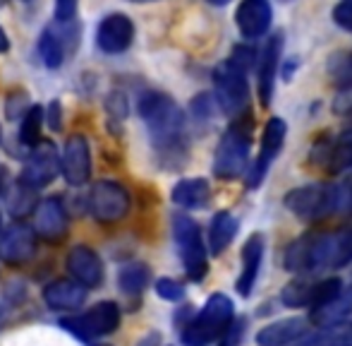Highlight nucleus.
<instances>
[{"label":"nucleus","mask_w":352,"mask_h":346,"mask_svg":"<svg viewBox=\"0 0 352 346\" xmlns=\"http://www.w3.org/2000/svg\"><path fill=\"white\" fill-rule=\"evenodd\" d=\"M144 125L148 130L153 152L163 166L177 169L187 159V118L182 108L163 92H144L137 103Z\"/></svg>","instance_id":"f257e3e1"},{"label":"nucleus","mask_w":352,"mask_h":346,"mask_svg":"<svg viewBox=\"0 0 352 346\" xmlns=\"http://www.w3.org/2000/svg\"><path fill=\"white\" fill-rule=\"evenodd\" d=\"M352 262V226L336 234H305L285 248L283 267L307 276L319 269H343Z\"/></svg>","instance_id":"f03ea898"},{"label":"nucleus","mask_w":352,"mask_h":346,"mask_svg":"<svg viewBox=\"0 0 352 346\" xmlns=\"http://www.w3.org/2000/svg\"><path fill=\"white\" fill-rule=\"evenodd\" d=\"M285 207L302 221H321L336 214H352L350 183H309L292 187L285 195Z\"/></svg>","instance_id":"7ed1b4c3"},{"label":"nucleus","mask_w":352,"mask_h":346,"mask_svg":"<svg viewBox=\"0 0 352 346\" xmlns=\"http://www.w3.org/2000/svg\"><path fill=\"white\" fill-rule=\"evenodd\" d=\"M254 53L247 46H237L226 63L216 65L213 70V89H216V103L226 116H237L247 106L250 99V85L247 72L252 65Z\"/></svg>","instance_id":"20e7f679"},{"label":"nucleus","mask_w":352,"mask_h":346,"mask_svg":"<svg viewBox=\"0 0 352 346\" xmlns=\"http://www.w3.org/2000/svg\"><path fill=\"white\" fill-rule=\"evenodd\" d=\"M252 123L250 113H237V118L230 123V128L226 130V135L218 140L216 154H213V173L216 178H240L247 169L250 161V147H252Z\"/></svg>","instance_id":"39448f33"},{"label":"nucleus","mask_w":352,"mask_h":346,"mask_svg":"<svg viewBox=\"0 0 352 346\" xmlns=\"http://www.w3.org/2000/svg\"><path fill=\"white\" fill-rule=\"evenodd\" d=\"M235 318V305L226 294H213L204 303V308L182 325V344L185 346H209L223 334V329Z\"/></svg>","instance_id":"423d86ee"},{"label":"nucleus","mask_w":352,"mask_h":346,"mask_svg":"<svg viewBox=\"0 0 352 346\" xmlns=\"http://www.w3.org/2000/svg\"><path fill=\"white\" fill-rule=\"evenodd\" d=\"M173 241L177 245V255L185 265L187 276L192 281H204V276L209 274V258H206L199 224L182 212L173 214Z\"/></svg>","instance_id":"0eeeda50"},{"label":"nucleus","mask_w":352,"mask_h":346,"mask_svg":"<svg viewBox=\"0 0 352 346\" xmlns=\"http://www.w3.org/2000/svg\"><path fill=\"white\" fill-rule=\"evenodd\" d=\"M343 289V281L338 276H329V279L311 281L307 276L290 281V284L283 286L280 291V303L285 308H321L329 301H333L336 296Z\"/></svg>","instance_id":"6e6552de"},{"label":"nucleus","mask_w":352,"mask_h":346,"mask_svg":"<svg viewBox=\"0 0 352 346\" xmlns=\"http://www.w3.org/2000/svg\"><path fill=\"white\" fill-rule=\"evenodd\" d=\"M130 192L118 181H98L89 192V212L101 224H116L130 214Z\"/></svg>","instance_id":"1a4fd4ad"},{"label":"nucleus","mask_w":352,"mask_h":346,"mask_svg":"<svg viewBox=\"0 0 352 346\" xmlns=\"http://www.w3.org/2000/svg\"><path fill=\"white\" fill-rule=\"evenodd\" d=\"M63 327L70 329L72 334H77L79 339H96L113 334L120 327V308L113 301H103V303L94 305L91 310H87L84 315L77 318H65Z\"/></svg>","instance_id":"9d476101"},{"label":"nucleus","mask_w":352,"mask_h":346,"mask_svg":"<svg viewBox=\"0 0 352 346\" xmlns=\"http://www.w3.org/2000/svg\"><path fill=\"white\" fill-rule=\"evenodd\" d=\"M60 173V154H58L53 142H38L36 147H32L27 156V164L19 176V183L32 190H41L46 187L53 178Z\"/></svg>","instance_id":"9b49d317"},{"label":"nucleus","mask_w":352,"mask_h":346,"mask_svg":"<svg viewBox=\"0 0 352 346\" xmlns=\"http://www.w3.org/2000/svg\"><path fill=\"white\" fill-rule=\"evenodd\" d=\"M285 135H287V125L283 118H271V121L264 125L259 156H256L254 166H252L250 173H247V185L250 187H259L261 183H264L271 164L280 156L283 145H285Z\"/></svg>","instance_id":"f8f14e48"},{"label":"nucleus","mask_w":352,"mask_h":346,"mask_svg":"<svg viewBox=\"0 0 352 346\" xmlns=\"http://www.w3.org/2000/svg\"><path fill=\"white\" fill-rule=\"evenodd\" d=\"M60 173L67 185H84L91 178V150L82 132H74L65 140L60 154Z\"/></svg>","instance_id":"ddd939ff"},{"label":"nucleus","mask_w":352,"mask_h":346,"mask_svg":"<svg viewBox=\"0 0 352 346\" xmlns=\"http://www.w3.org/2000/svg\"><path fill=\"white\" fill-rule=\"evenodd\" d=\"M135 41V22L125 12H111L101 19L96 29V46L106 56L125 53Z\"/></svg>","instance_id":"4468645a"},{"label":"nucleus","mask_w":352,"mask_h":346,"mask_svg":"<svg viewBox=\"0 0 352 346\" xmlns=\"http://www.w3.org/2000/svg\"><path fill=\"white\" fill-rule=\"evenodd\" d=\"M309 161L316 169H324L326 173H343L352 169V132L345 137H324L314 145Z\"/></svg>","instance_id":"2eb2a0df"},{"label":"nucleus","mask_w":352,"mask_h":346,"mask_svg":"<svg viewBox=\"0 0 352 346\" xmlns=\"http://www.w3.org/2000/svg\"><path fill=\"white\" fill-rule=\"evenodd\" d=\"M74 22V19H72ZM72 22H58L60 24V32L53 27L43 29V34L38 37V56H41L43 65L51 68V70H58V68L65 63V56L67 51H72L74 48V41H77V29H72L70 24Z\"/></svg>","instance_id":"dca6fc26"},{"label":"nucleus","mask_w":352,"mask_h":346,"mask_svg":"<svg viewBox=\"0 0 352 346\" xmlns=\"http://www.w3.org/2000/svg\"><path fill=\"white\" fill-rule=\"evenodd\" d=\"M36 253V231L27 224H14L0 236V260L5 265L19 267Z\"/></svg>","instance_id":"f3484780"},{"label":"nucleus","mask_w":352,"mask_h":346,"mask_svg":"<svg viewBox=\"0 0 352 346\" xmlns=\"http://www.w3.org/2000/svg\"><path fill=\"white\" fill-rule=\"evenodd\" d=\"M34 221H36V236L58 243L67 236V210L63 200L58 197H46V200L36 202L34 207Z\"/></svg>","instance_id":"a211bd4d"},{"label":"nucleus","mask_w":352,"mask_h":346,"mask_svg":"<svg viewBox=\"0 0 352 346\" xmlns=\"http://www.w3.org/2000/svg\"><path fill=\"white\" fill-rule=\"evenodd\" d=\"M274 8L269 0H242L235 10L237 32L245 39H261L271 29Z\"/></svg>","instance_id":"6ab92c4d"},{"label":"nucleus","mask_w":352,"mask_h":346,"mask_svg":"<svg viewBox=\"0 0 352 346\" xmlns=\"http://www.w3.org/2000/svg\"><path fill=\"white\" fill-rule=\"evenodd\" d=\"M283 58V37L274 34V37L266 41L264 51L259 53V61H256V82H259V101L261 106H269L271 96H274L276 89V75H278Z\"/></svg>","instance_id":"aec40b11"},{"label":"nucleus","mask_w":352,"mask_h":346,"mask_svg":"<svg viewBox=\"0 0 352 346\" xmlns=\"http://www.w3.org/2000/svg\"><path fill=\"white\" fill-rule=\"evenodd\" d=\"M240 260H242V269H240V276H237L235 289L242 298H250L256 286V279H259L261 262H264V236L252 234L250 238L245 241V245H242Z\"/></svg>","instance_id":"412c9836"},{"label":"nucleus","mask_w":352,"mask_h":346,"mask_svg":"<svg viewBox=\"0 0 352 346\" xmlns=\"http://www.w3.org/2000/svg\"><path fill=\"white\" fill-rule=\"evenodd\" d=\"M67 272L84 289H96L103 281V262L89 245H74L67 255Z\"/></svg>","instance_id":"4be33fe9"},{"label":"nucleus","mask_w":352,"mask_h":346,"mask_svg":"<svg viewBox=\"0 0 352 346\" xmlns=\"http://www.w3.org/2000/svg\"><path fill=\"white\" fill-rule=\"evenodd\" d=\"M309 332V320L307 318H283L269 323L256 332V346H290L297 344Z\"/></svg>","instance_id":"5701e85b"},{"label":"nucleus","mask_w":352,"mask_h":346,"mask_svg":"<svg viewBox=\"0 0 352 346\" xmlns=\"http://www.w3.org/2000/svg\"><path fill=\"white\" fill-rule=\"evenodd\" d=\"M87 291L79 281L74 279H56L46 286L43 301L51 310H74L84 303Z\"/></svg>","instance_id":"b1692460"},{"label":"nucleus","mask_w":352,"mask_h":346,"mask_svg":"<svg viewBox=\"0 0 352 346\" xmlns=\"http://www.w3.org/2000/svg\"><path fill=\"white\" fill-rule=\"evenodd\" d=\"M170 197L182 210H199V207H206L211 200L209 181H206V178H182V181L175 183Z\"/></svg>","instance_id":"393cba45"},{"label":"nucleus","mask_w":352,"mask_h":346,"mask_svg":"<svg viewBox=\"0 0 352 346\" xmlns=\"http://www.w3.org/2000/svg\"><path fill=\"white\" fill-rule=\"evenodd\" d=\"M348 320H352V286L340 289V294L333 301L311 310L309 323H314L316 327H324V325H345Z\"/></svg>","instance_id":"a878e982"},{"label":"nucleus","mask_w":352,"mask_h":346,"mask_svg":"<svg viewBox=\"0 0 352 346\" xmlns=\"http://www.w3.org/2000/svg\"><path fill=\"white\" fill-rule=\"evenodd\" d=\"M237 229H240V224H237V219L230 214V212H218L209 224V250L211 253L213 255L226 253L228 245L235 241Z\"/></svg>","instance_id":"bb28decb"},{"label":"nucleus","mask_w":352,"mask_h":346,"mask_svg":"<svg viewBox=\"0 0 352 346\" xmlns=\"http://www.w3.org/2000/svg\"><path fill=\"white\" fill-rule=\"evenodd\" d=\"M41 125H43V106H38V103H34V106H29L27 111H24L22 116V123H19V142H22L24 147H36L38 142H41Z\"/></svg>","instance_id":"cd10ccee"},{"label":"nucleus","mask_w":352,"mask_h":346,"mask_svg":"<svg viewBox=\"0 0 352 346\" xmlns=\"http://www.w3.org/2000/svg\"><path fill=\"white\" fill-rule=\"evenodd\" d=\"M148 279H151V272H148L146 265L142 262H132V265H125L118 274V284L125 291L127 296H137L146 289Z\"/></svg>","instance_id":"c85d7f7f"},{"label":"nucleus","mask_w":352,"mask_h":346,"mask_svg":"<svg viewBox=\"0 0 352 346\" xmlns=\"http://www.w3.org/2000/svg\"><path fill=\"white\" fill-rule=\"evenodd\" d=\"M331 75L340 89L352 87V51L331 58Z\"/></svg>","instance_id":"c756f323"},{"label":"nucleus","mask_w":352,"mask_h":346,"mask_svg":"<svg viewBox=\"0 0 352 346\" xmlns=\"http://www.w3.org/2000/svg\"><path fill=\"white\" fill-rule=\"evenodd\" d=\"M34 192L36 190H32V187H27V185L19 183V190L14 192V197L10 200V212L19 216V214H27L29 210H34V207H36V202H34Z\"/></svg>","instance_id":"7c9ffc66"},{"label":"nucleus","mask_w":352,"mask_h":346,"mask_svg":"<svg viewBox=\"0 0 352 346\" xmlns=\"http://www.w3.org/2000/svg\"><path fill=\"white\" fill-rule=\"evenodd\" d=\"M245 339V320L242 318H232L230 325L223 329V334L216 339L218 346H242Z\"/></svg>","instance_id":"2f4dec72"},{"label":"nucleus","mask_w":352,"mask_h":346,"mask_svg":"<svg viewBox=\"0 0 352 346\" xmlns=\"http://www.w3.org/2000/svg\"><path fill=\"white\" fill-rule=\"evenodd\" d=\"M156 294L161 296L163 301H170V303H177V301L185 298V286H182L180 281L163 276V279H158V281H156Z\"/></svg>","instance_id":"473e14b6"},{"label":"nucleus","mask_w":352,"mask_h":346,"mask_svg":"<svg viewBox=\"0 0 352 346\" xmlns=\"http://www.w3.org/2000/svg\"><path fill=\"white\" fill-rule=\"evenodd\" d=\"M333 22L343 32L352 34V0H338V5L333 8Z\"/></svg>","instance_id":"72a5a7b5"},{"label":"nucleus","mask_w":352,"mask_h":346,"mask_svg":"<svg viewBox=\"0 0 352 346\" xmlns=\"http://www.w3.org/2000/svg\"><path fill=\"white\" fill-rule=\"evenodd\" d=\"M213 113V99L211 94H197V99L192 101V116L197 121H206Z\"/></svg>","instance_id":"f704fd0d"},{"label":"nucleus","mask_w":352,"mask_h":346,"mask_svg":"<svg viewBox=\"0 0 352 346\" xmlns=\"http://www.w3.org/2000/svg\"><path fill=\"white\" fill-rule=\"evenodd\" d=\"M106 108H108V113H111V118H118V121L127 118V99H125V94L113 92L111 96L106 99Z\"/></svg>","instance_id":"c9c22d12"},{"label":"nucleus","mask_w":352,"mask_h":346,"mask_svg":"<svg viewBox=\"0 0 352 346\" xmlns=\"http://www.w3.org/2000/svg\"><path fill=\"white\" fill-rule=\"evenodd\" d=\"M43 121H48V128L53 132H58L63 128V106L60 101H51L43 108Z\"/></svg>","instance_id":"e433bc0d"},{"label":"nucleus","mask_w":352,"mask_h":346,"mask_svg":"<svg viewBox=\"0 0 352 346\" xmlns=\"http://www.w3.org/2000/svg\"><path fill=\"white\" fill-rule=\"evenodd\" d=\"M77 8L79 0H56V19L58 22H72Z\"/></svg>","instance_id":"4c0bfd02"},{"label":"nucleus","mask_w":352,"mask_h":346,"mask_svg":"<svg viewBox=\"0 0 352 346\" xmlns=\"http://www.w3.org/2000/svg\"><path fill=\"white\" fill-rule=\"evenodd\" d=\"M137 346H163L161 334H158V332H148L146 337L140 339V344H137Z\"/></svg>","instance_id":"58836bf2"},{"label":"nucleus","mask_w":352,"mask_h":346,"mask_svg":"<svg viewBox=\"0 0 352 346\" xmlns=\"http://www.w3.org/2000/svg\"><path fill=\"white\" fill-rule=\"evenodd\" d=\"M10 51V39H8V32L0 27V53H8Z\"/></svg>","instance_id":"ea45409f"},{"label":"nucleus","mask_w":352,"mask_h":346,"mask_svg":"<svg viewBox=\"0 0 352 346\" xmlns=\"http://www.w3.org/2000/svg\"><path fill=\"white\" fill-rule=\"evenodd\" d=\"M5 183H8V171H5V166H0V195L5 190Z\"/></svg>","instance_id":"a19ab883"},{"label":"nucleus","mask_w":352,"mask_h":346,"mask_svg":"<svg viewBox=\"0 0 352 346\" xmlns=\"http://www.w3.org/2000/svg\"><path fill=\"white\" fill-rule=\"evenodd\" d=\"M206 3H211V5H218V8H221V5H228V3H230V0H206Z\"/></svg>","instance_id":"79ce46f5"},{"label":"nucleus","mask_w":352,"mask_h":346,"mask_svg":"<svg viewBox=\"0 0 352 346\" xmlns=\"http://www.w3.org/2000/svg\"><path fill=\"white\" fill-rule=\"evenodd\" d=\"M130 3H156V0H130Z\"/></svg>","instance_id":"37998d69"},{"label":"nucleus","mask_w":352,"mask_h":346,"mask_svg":"<svg viewBox=\"0 0 352 346\" xmlns=\"http://www.w3.org/2000/svg\"><path fill=\"white\" fill-rule=\"evenodd\" d=\"M348 118H350V125H352V106H350V111H348Z\"/></svg>","instance_id":"c03bdc74"},{"label":"nucleus","mask_w":352,"mask_h":346,"mask_svg":"<svg viewBox=\"0 0 352 346\" xmlns=\"http://www.w3.org/2000/svg\"><path fill=\"white\" fill-rule=\"evenodd\" d=\"M283 3H290V0H283Z\"/></svg>","instance_id":"a18cd8bd"},{"label":"nucleus","mask_w":352,"mask_h":346,"mask_svg":"<svg viewBox=\"0 0 352 346\" xmlns=\"http://www.w3.org/2000/svg\"><path fill=\"white\" fill-rule=\"evenodd\" d=\"M98 346H106V344H98Z\"/></svg>","instance_id":"49530a36"},{"label":"nucleus","mask_w":352,"mask_h":346,"mask_svg":"<svg viewBox=\"0 0 352 346\" xmlns=\"http://www.w3.org/2000/svg\"><path fill=\"white\" fill-rule=\"evenodd\" d=\"M0 140H3V135H0Z\"/></svg>","instance_id":"de8ad7c7"}]
</instances>
